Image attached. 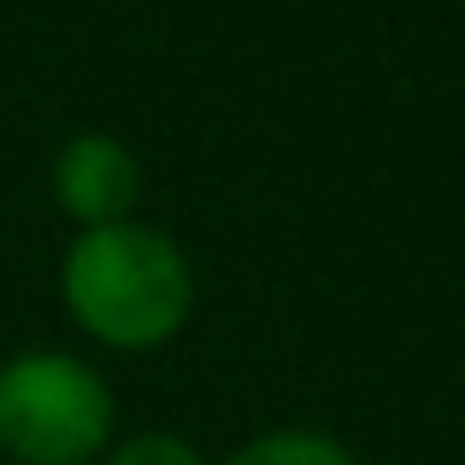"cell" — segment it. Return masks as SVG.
Masks as SVG:
<instances>
[{"instance_id":"cell-1","label":"cell","mask_w":465,"mask_h":465,"mask_svg":"<svg viewBox=\"0 0 465 465\" xmlns=\"http://www.w3.org/2000/svg\"><path fill=\"white\" fill-rule=\"evenodd\" d=\"M59 295L83 336L124 353H153L189 324L194 272L159 224L124 218L106 230H77L59 260Z\"/></svg>"},{"instance_id":"cell-2","label":"cell","mask_w":465,"mask_h":465,"mask_svg":"<svg viewBox=\"0 0 465 465\" xmlns=\"http://www.w3.org/2000/svg\"><path fill=\"white\" fill-rule=\"evenodd\" d=\"M118 401L89 360L30 348L0 365V454L18 465H89L113 442Z\"/></svg>"},{"instance_id":"cell-3","label":"cell","mask_w":465,"mask_h":465,"mask_svg":"<svg viewBox=\"0 0 465 465\" xmlns=\"http://www.w3.org/2000/svg\"><path fill=\"white\" fill-rule=\"evenodd\" d=\"M54 194H59V213L77 230L124 224V218H136V201H142V165L124 136L77 130L54 159Z\"/></svg>"},{"instance_id":"cell-4","label":"cell","mask_w":465,"mask_h":465,"mask_svg":"<svg viewBox=\"0 0 465 465\" xmlns=\"http://www.w3.org/2000/svg\"><path fill=\"white\" fill-rule=\"evenodd\" d=\"M224 465H360V460H353L336 436L295 430V424H289V430H265V436H253V442H242Z\"/></svg>"},{"instance_id":"cell-5","label":"cell","mask_w":465,"mask_h":465,"mask_svg":"<svg viewBox=\"0 0 465 465\" xmlns=\"http://www.w3.org/2000/svg\"><path fill=\"white\" fill-rule=\"evenodd\" d=\"M106 465H206V460H201V448H189L171 430H136L106 454Z\"/></svg>"}]
</instances>
